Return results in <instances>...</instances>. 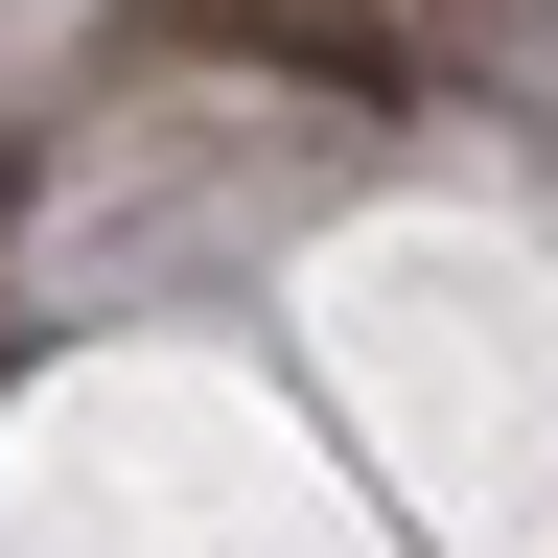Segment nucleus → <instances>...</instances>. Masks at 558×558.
Listing matches in <instances>:
<instances>
[{"label":"nucleus","mask_w":558,"mask_h":558,"mask_svg":"<svg viewBox=\"0 0 558 558\" xmlns=\"http://www.w3.org/2000/svg\"><path fill=\"white\" fill-rule=\"evenodd\" d=\"M117 70H256V94H326V117H418V47L349 24V0H163V24H117Z\"/></svg>","instance_id":"obj_1"}]
</instances>
